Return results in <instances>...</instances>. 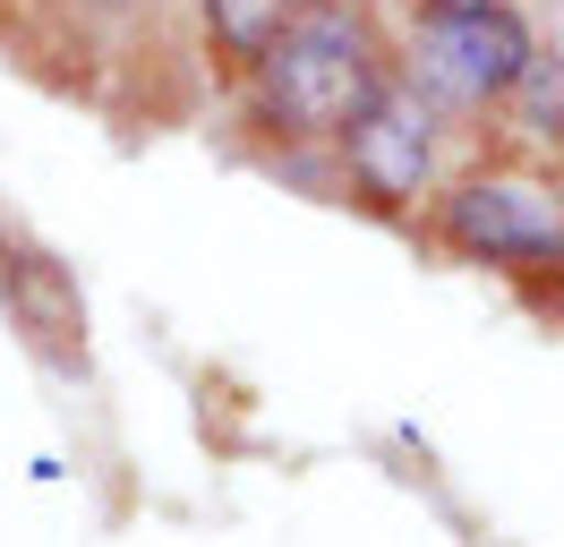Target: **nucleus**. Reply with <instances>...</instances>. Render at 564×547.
I'll return each instance as SVG.
<instances>
[{
    "label": "nucleus",
    "instance_id": "7",
    "mask_svg": "<svg viewBox=\"0 0 564 547\" xmlns=\"http://www.w3.org/2000/svg\"><path fill=\"white\" fill-rule=\"evenodd\" d=\"M462 9H488V0H420V18H462Z\"/></svg>",
    "mask_w": 564,
    "mask_h": 547
},
{
    "label": "nucleus",
    "instance_id": "6",
    "mask_svg": "<svg viewBox=\"0 0 564 547\" xmlns=\"http://www.w3.org/2000/svg\"><path fill=\"white\" fill-rule=\"evenodd\" d=\"M291 18H300V0H206V34L231 52V61H248V68L282 43Z\"/></svg>",
    "mask_w": 564,
    "mask_h": 547
},
{
    "label": "nucleus",
    "instance_id": "2",
    "mask_svg": "<svg viewBox=\"0 0 564 547\" xmlns=\"http://www.w3.org/2000/svg\"><path fill=\"white\" fill-rule=\"evenodd\" d=\"M530 26L488 0V9H462V18H427L420 52H411V77H420L436 103H496L530 77Z\"/></svg>",
    "mask_w": 564,
    "mask_h": 547
},
{
    "label": "nucleus",
    "instance_id": "3",
    "mask_svg": "<svg viewBox=\"0 0 564 547\" xmlns=\"http://www.w3.org/2000/svg\"><path fill=\"white\" fill-rule=\"evenodd\" d=\"M445 239L479 266H547L564 257V223L539 189H513V180H470L445 197Z\"/></svg>",
    "mask_w": 564,
    "mask_h": 547
},
{
    "label": "nucleus",
    "instance_id": "4",
    "mask_svg": "<svg viewBox=\"0 0 564 547\" xmlns=\"http://www.w3.org/2000/svg\"><path fill=\"white\" fill-rule=\"evenodd\" d=\"M343 146H351L359 189H368V197H386V205H402L427 180V111L402 95V86H386V95L368 103L351 129H343Z\"/></svg>",
    "mask_w": 564,
    "mask_h": 547
},
{
    "label": "nucleus",
    "instance_id": "5",
    "mask_svg": "<svg viewBox=\"0 0 564 547\" xmlns=\"http://www.w3.org/2000/svg\"><path fill=\"white\" fill-rule=\"evenodd\" d=\"M0 291H18V317L35 325L43 351H69L77 334V300H69V282H61V266H43V257H0Z\"/></svg>",
    "mask_w": 564,
    "mask_h": 547
},
{
    "label": "nucleus",
    "instance_id": "1",
    "mask_svg": "<svg viewBox=\"0 0 564 547\" xmlns=\"http://www.w3.org/2000/svg\"><path fill=\"white\" fill-rule=\"evenodd\" d=\"M257 68H265V111L300 137H343L368 103L386 95V61H377L368 26L351 9H334V0L300 9Z\"/></svg>",
    "mask_w": 564,
    "mask_h": 547
},
{
    "label": "nucleus",
    "instance_id": "8",
    "mask_svg": "<svg viewBox=\"0 0 564 547\" xmlns=\"http://www.w3.org/2000/svg\"><path fill=\"white\" fill-rule=\"evenodd\" d=\"M95 9H120V0H95Z\"/></svg>",
    "mask_w": 564,
    "mask_h": 547
}]
</instances>
